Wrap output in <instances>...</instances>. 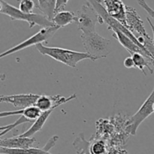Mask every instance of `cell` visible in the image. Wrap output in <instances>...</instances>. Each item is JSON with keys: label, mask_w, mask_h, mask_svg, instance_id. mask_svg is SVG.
Wrapping results in <instances>:
<instances>
[{"label": "cell", "mask_w": 154, "mask_h": 154, "mask_svg": "<svg viewBox=\"0 0 154 154\" xmlns=\"http://www.w3.org/2000/svg\"><path fill=\"white\" fill-rule=\"evenodd\" d=\"M147 22H148L149 25L150 26V28H151L152 32H153V45H154V25H153V23H152V21L150 20V19L149 17H147Z\"/></svg>", "instance_id": "obj_26"}, {"label": "cell", "mask_w": 154, "mask_h": 154, "mask_svg": "<svg viewBox=\"0 0 154 154\" xmlns=\"http://www.w3.org/2000/svg\"><path fill=\"white\" fill-rule=\"evenodd\" d=\"M33 1H34L35 3L36 4V7H37V8H38V0H33Z\"/></svg>", "instance_id": "obj_27"}, {"label": "cell", "mask_w": 154, "mask_h": 154, "mask_svg": "<svg viewBox=\"0 0 154 154\" xmlns=\"http://www.w3.org/2000/svg\"><path fill=\"white\" fill-rule=\"evenodd\" d=\"M69 0H57V5H56L55 14L65 10L66 5L68 4Z\"/></svg>", "instance_id": "obj_22"}, {"label": "cell", "mask_w": 154, "mask_h": 154, "mask_svg": "<svg viewBox=\"0 0 154 154\" xmlns=\"http://www.w3.org/2000/svg\"><path fill=\"white\" fill-rule=\"evenodd\" d=\"M108 14L127 28L126 5L122 0H99Z\"/></svg>", "instance_id": "obj_9"}, {"label": "cell", "mask_w": 154, "mask_h": 154, "mask_svg": "<svg viewBox=\"0 0 154 154\" xmlns=\"http://www.w3.org/2000/svg\"><path fill=\"white\" fill-rule=\"evenodd\" d=\"M42 111L35 105V106L29 107V108L20 110H16V111H2L0 114V117L2 118V117H10V116H23L30 122H35L37 120L38 117L42 114Z\"/></svg>", "instance_id": "obj_12"}, {"label": "cell", "mask_w": 154, "mask_h": 154, "mask_svg": "<svg viewBox=\"0 0 154 154\" xmlns=\"http://www.w3.org/2000/svg\"><path fill=\"white\" fill-rule=\"evenodd\" d=\"M75 23L83 33L93 32H96V23H99V16L94 8L87 2L75 14Z\"/></svg>", "instance_id": "obj_6"}, {"label": "cell", "mask_w": 154, "mask_h": 154, "mask_svg": "<svg viewBox=\"0 0 154 154\" xmlns=\"http://www.w3.org/2000/svg\"><path fill=\"white\" fill-rule=\"evenodd\" d=\"M35 7L36 4L33 0H20L19 2V9L24 13H33L32 11Z\"/></svg>", "instance_id": "obj_19"}, {"label": "cell", "mask_w": 154, "mask_h": 154, "mask_svg": "<svg viewBox=\"0 0 154 154\" xmlns=\"http://www.w3.org/2000/svg\"><path fill=\"white\" fill-rule=\"evenodd\" d=\"M153 104L154 86L151 93L141 105L138 111L126 120L125 123V128H126V132L128 134L132 135H136L137 130L140 125L153 113Z\"/></svg>", "instance_id": "obj_5"}, {"label": "cell", "mask_w": 154, "mask_h": 154, "mask_svg": "<svg viewBox=\"0 0 154 154\" xmlns=\"http://www.w3.org/2000/svg\"><path fill=\"white\" fill-rule=\"evenodd\" d=\"M75 14L69 11H62L55 14L52 19V22L60 28L66 26L69 24L75 23Z\"/></svg>", "instance_id": "obj_14"}, {"label": "cell", "mask_w": 154, "mask_h": 154, "mask_svg": "<svg viewBox=\"0 0 154 154\" xmlns=\"http://www.w3.org/2000/svg\"><path fill=\"white\" fill-rule=\"evenodd\" d=\"M111 32H113V36L115 37V38L120 42V45L131 54L132 55L133 54L135 53H140V54H143L144 57H147L149 60H150L151 65H153L154 66V60L150 57V55L147 54L142 48L140 46H138L133 40L130 38L129 37H128L126 35H125L124 33L122 32L120 30L117 29H111Z\"/></svg>", "instance_id": "obj_10"}, {"label": "cell", "mask_w": 154, "mask_h": 154, "mask_svg": "<svg viewBox=\"0 0 154 154\" xmlns=\"http://www.w3.org/2000/svg\"><path fill=\"white\" fill-rule=\"evenodd\" d=\"M131 56L133 59L135 69H139L144 75H147L145 72V68H147L150 71V74H153V70L152 68H150V64H151V63H150V60L147 57H144L143 54H140V53H135V54H133Z\"/></svg>", "instance_id": "obj_16"}, {"label": "cell", "mask_w": 154, "mask_h": 154, "mask_svg": "<svg viewBox=\"0 0 154 154\" xmlns=\"http://www.w3.org/2000/svg\"><path fill=\"white\" fill-rule=\"evenodd\" d=\"M81 38L86 52L96 60L106 58L112 50L110 39L102 37L96 32L81 33Z\"/></svg>", "instance_id": "obj_3"}, {"label": "cell", "mask_w": 154, "mask_h": 154, "mask_svg": "<svg viewBox=\"0 0 154 154\" xmlns=\"http://www.w3.org/2000/svg\"><path fill=\"white\" fill-rule=\"evenodd\" d=\"M138 5L148 14L150 16V17H152L154 20V10L146 2L145 0H137Z\"/></svg>", "instance_id": "obj_21"}, {"label": "cell", "mask_w": 154, "mask_h": 154, "mask_svg": "<svg viewBox=\"0 0 154 154\" xmlns=\"http://www.w3.org/2000/svg\"><path fill=\"white\" fill-rule=\"evenodd\" d=\"M36 141L35 138H26L20 135H16L12 138L1 139L0 147H8V148L30 149L33 147V144Z\"/></svg>", "instance_id": "obj_11"}, {"label": "cell", "mask_w": 154, "mask_h": 154, "mask_svg": "<svg viewBox=\"0 0 154 154\" xmlns=\"http://www.w3.org/2000/svg\"><path fill=\"white\" fill-rule=\"evenodd\" d=\"M60 29V27L56 25L54 26L42 28L35 34L30 36L29 38L26 39L25 41L20 42L18 45L14 46L13 48H10V49L2 53L1 55H0V58L2 59L3 57L11 55V54H15V53L18 52V51H20L22 50L26 49V48L33 46V45L36 46V45H39V44L44 43V42L47 43V42H48L52 38L53 36L56 34V32Z\"/></svg>", "instance_id": "obj_4"}, {"label": "cell", "mask_w": 154, "mask_h": 154, "mask_svg": "<svg viewBox=\"0 0 154 154\" xmlns=\"http://www.w3.org/2000/svg\"><path fill=\"white\" fill-rule=\"evenodd\" d=\"M35 48L42 55L48 56L51 58L74 69L76 68L78 63L83 60H97L95 57L87 54V52H80L57 47H49L44 45L43 44L36 45Z\"/></svg>", "instance_id": "obj_1"}, {"label": "cell", "mask_w": 154, "mask_h": 154, "mask_svg": "<svg viewBox=\"0 0 154 154\" xmlns=\"http://www.w3.org/2000/svg\"><path fill=\"white\" fill-rule=\"evenodd\" d=\"M1 154H32L30 149H20V148H8V147H0Z\"/></svg>", "instance_id": "obj_20"}, {"label": "cell", "mask_w": 154, "mask_h": 154, "mask_svg": "<svg viewBox=\"0 0 154 154\" xmlns=\"http://www.w3.org/2000/svg\"><path fill=\"white\" fill-rule=\"evenodd\" d=\"M56 5L57 0H38V8L51 20L55 15Z\"/></svg>", "instance_id": "obj_15"}, {"label": "cell", "mask_w": 154, "mask_h": 154, "mask_svg": "<svg viewBox=\"0 0 154 154\" xmlns=\"http://www.w3.org/2000/svg\"><path fill=\"white\" fill-rule=\"evenodd\" d=\"M126 23L127 28L135 35V37H147L144 22L134 8L126 5Z\"/></svg>", "instance_id": "obj_8"}, {"label": "cell", "mask_w": 154, "mask_h": 154, "mask_svg": "<svg viewBox=\"0 0 154 154\" xmlns=\"http://www.w3.org/2000/svg\"><path fill=\"white\" fill-rule=\"evenodd\" d=\"M0 12L2 14L8 16L11 20H21L28 23L29 28H33L35 26L45 28V27L54 26L55 24L52 20L48 19L45 15L35 13H24L21 11L19 8L11 5L4 0L0 1Z\"/></svg>", "instance_id": "obj_2"}, {"label": "cell", "mask_w": 154, "mask_h": 154, "mask_svg": "<svg viewBox=\"0 0 154 154\" xmlns=\"http://www.w3.org/2000/svg\"><path fill=\"white\" fill-rule=\"evenodd\" d=\"M153 113H154V104H153Z\"/></svg>", "instance_id": "obj_28"}, {"label": "cell", "mask_w": 154, "mask_h": 154, "mask_svg": "<svg viewBox=\"0 0 154 154\" xmlns=\"http://www.w3.org/2000/svg\"><path fill=\"white\" fill-rule=\"evenodd\" d=\"M107 154H127V151L117 147H112L108 150Z\"/></svg>", "instance_id": "obj_24"}, {"label": "cell", "mask_w": 154, "mask_h": 154, "mask_svg": "<svg viewBox=\"0 0 154 154\" xmlns=\"http://www.w3.org/2000/svg\"><path fill=\"white\" fill-rule=\"evenodd\" d=\"M32 154H52L50 153L49 150H46L45 149L37 148V147H32L31 148Z\"/></svg>", "instance_id": "obj_25"}, {"label": "cell", "mask_w": 154, "mask_h": 154, "mask_svg": "<svg viewBox=\"0 0 154 154\" xmlns=\"http://www.w3.org/2000/svg\"><path fill=\"white\" fill-rule=\"evenodd\" d=\"M93 139L90 141H87L84 138L83 133L80 134L78 137L74 141L73 145L76 148L77 154H91L90 153V145Z\"/></svg>", "instance_id": "obj_17"}, {"label": "cell", "mask_w": 154, "mask_h": 154, "mask_svg": "<svg viewBox=\"0 0 154 154\" xmlns=\"http://www.w3.org/2000/svg\"><path fill=\"white\" fill-rule=\"evenodd\" d=\"M123 65L127 69H135V63H134L133 59H132V56L129 57H126L123 61Z\"/></svg>", "instance_id": "obj_23"}, {"label": "cell", "mask_w": 154, "mask_h": 154, "mask_svg": "<svg viewBox=\"0 0 154 154\" xmlns=\"http://www.w3.org/2000/svg\"><path fill=\"white\" fill-rule=\"evenodd\" d=\"M56 108H53V109L49 110V111H48L42 112V114L38 117L37 120L32 123V125L26 132H24L23 133L19 135L20 136L26 137V138H32V136H33L35 134L40 132L42 129V128H43V126H45V123L47 122L48 119L49 118L51 114H52V112Z\"/></svg>", "instance_id": "obj_13"}, {"label": "cell", "mask_w": 154, "mask_h": 154, "mask_svg": "<svg viewBox=\"0 0 154 154\" xmlns=\"http://www.w3.org/2000/svg\"><path fill=\"white\" fill-rule=\"evenodd\" d=\"M25 123H31L29 120H27L26 118L23 117V116H20V118H18V120H17L14 123H11V124L7 125V126H2L0 128V130H1V133H0V136L2 137L3 135H5L6 133L9 132L10 131H11L12 129H14V128H16L17 126H20L21 124H23Z\"/></svg>", "instance_id": "obj_18"}, {"label": "cell", "mask_w": 154, "mask_h": 154, "mask_svg": "<svg viewBox=\"0 0 154 154\" xmlns=\"http://www.w3.org/2000/svg\"><path fill=\"white\" fill-rule=\"evenodd\" d=\"M40 95L35 93H22V94L10 95V96H1L0 102L11 104L15 108L21 109L35 106Z\"/></svg>", "instance_id": "obj_7"}]
</instances>
